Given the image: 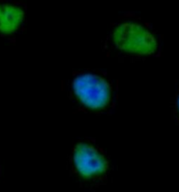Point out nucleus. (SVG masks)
Wrapping results in <instances>:
<instances>
[{"label": "nucleus", "instance_id": "nucleus-1", "mask_svg": "<svg viewBox=\"0 0 179 192\" xmlns=\"http://www.w3.org/2000/svg\"><path fill=\"white\" fill-rule=\"evenodd\" d=\"M118 50L137 56H150L158 49L156 36L136 22H124L116 26L112 35Z\"/></svg>", "mask_w": 179, "mask_h": 192}, {"label": "nucleus", "instance_id": "nucleus-2", "mask_svg": "<svg viewBox=\"0 0 179 192\" xmlns=\"http://www.w3.org/2000/svg\"><path fill=\"white\" fill-rule=\"evenodd\" d=\"M74 96L84 107L90 110H102L111 100L112 91L104 77L95 73H83L72 82Z\"/></svg>", "mask_w": 179, "mask_h": 192}, {"label": "nucleus", "instance_id": "nucleus-3", "mask_svg": "<svg viewBox=\"0 0 179 192\" xmlns=\"http://www.w3.org/2000/svg\"><path fill=\"white\" fill-rule=\"evenodd\" d=\"M73 164L75 170L84 179L104 174L109 167L105 156L91 143L81 142L73 148Z\"/></svg>", "mask_w": 179, "mask_h": 192}, {"label": "nucleus", "instance_id": "nucleus-4", "mask_svg": "<svg viewBox=\"0 0 179 192\" xmlns=\"http://www.w3.org/2000/svg\"><path fill=\"white\" fill-rule=\"evenodd\" d=\"M24 20L25 11L21 7L9 3L0 4V34H13Z\"/></svg>", "mask_w": 179, "mask_h": 192}, {"label": "nucleus", "instance_id": "nucleus-5", "mask_svg": "<svg viewBox=\"0 0 179 192\" xmlns=\"http://www.w3.org/2000/svg\"><path fill=\"white\" fill-rule=\"evenodd\" d=\"M177 109H178V112H179V96L177 98Z\"/></svg>", "mask_w": 179, "mask_h": 192}]
</instances>
